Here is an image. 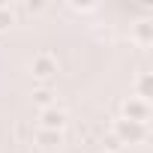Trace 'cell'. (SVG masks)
Instances as JSON below:
<instances>
[{
    "label": "cell",
    "instance_id": "cell-1",
    "mask_svg": "<svg viewBox=\"0 0 153 153\" xmlns=\"http://www.w3.org/2000/svg\"><path fill=\"white\" fill-rule=\"evenodd\" d=\"M114 138L120 144H141L147 138V126L144 123H135V120H117L114 123Z\"/></svg>",
    "mask_w": 153,
    "mask_h": 153
},
{
    "label": "cell",
    "instance_id": "cell-2",
    "mask_svg": "<svg viewBox=\"0 0 153 153\" xmlns=\"http://www.w3.org/2000/svg\"><path fill=\"white\" fill-rule=\"evenodd\" d=\"M57 69H60L57 57H51V54H45V51L30 60V72H33V78H39V81H51L54 75H57Z\"/></svg>",
    "mask_w": 153,
    "mask_h": 153
},
{
    "label": "cell",
    "instance_id": "cell-3",
    "mask_svg": "<svg viewBox=\"0 0 153 153\" xmlns=\"http://www.w3.org/2000/svg\"><path fill=\"white\" fill-rule=\"evenodd\" d=\"M123 120H135V123L147 126V120H150V102H144L138 96H129L123 102Z\"/></svg>",
    "mask_w": 153,
    "mask_h": 153
},
{
    "label": "cell",
    "instance_id": "cell-4",
    "mask_svg": "<svg viewBox=\"0 0 153 153\" xmlns=\"http://www.w3.org/2000/svg\"><path fill=\"white\" fill-rule=\"evenodd\" d=\"M39 120H42V129L63 132V126H66V111H63V108H57V105H51V108H45V111L39 114Z\"/></svg>",
    "mask_w": 153,
    "mask_h": 153
},
{
    "label": "cell",
    "instance_id": "cell-5",
    "mask_svg": "<svg viewBox=\"0 0 153 153\" xmlns=\"http://www.w3.org/2000/svg\"><path fill=\"white\" fill-rule=\"evenodd\" d=\"M36 144L42 150H57L63 144V132H54V129H39L36 132Z\"/></svg>",
    "mask_w": 153,
    "mask_h": 153
},
{
    "label": "cell",
    "instance_id": "cell-6",
    "mask_svg": "<svg viewBox=\"0 0 153 153\" xmlns=\"http://www.w3.org/2000/svg\"><path fill=\"white\" fill-rule=\"evenodd\" d=\"M132 36H135V42L138 45H150L153 42V21H138L135 27H132Z\"/></svg>",
    "mask_w": 153,
    "mask_h": 153
},
{
    "label": "cell",
    "instance_id": "cell-7",
    "mask_svg": "<svg viewBox=\"0 0 153 153\" xmlns=\"http://www.w3.org/2000/svg\"><path fill=\"white\" fill-rule=\"evenodd\" d=\"M33 105H39L42 111L51 108V105H57V102H54V90H51V87H39V90H33Z\"/></svg>",
    "mask_w": 153,
    "mask_h": 153
},
{
    "label": "cell",
    "instance_id": "cell-8",
    "mask_svg": "<svg viewBox=\"0 0 153 153\" xmlns=\"http://www.w3.org/2000/svg\"><path fill=\"white\" fill-rule=\"evenodd\" d=\"M135 96L150 102V72H141L138 78H135Z\"/></svg>",
    "mask_w": 153,
    "mask_h": 153
},
{
    "label": "cell",
    "instance_id": "cell-9",
    "mask_svg": "<svg viewBox=\"0 0 153 153\" xmlns=\"http://www.w3.org/2000/svg\"><path fill=\"white\" fill-rule=\"evenodd\" d=\"M15 24V15H12V6H6V3H0V33L3 30H9Z\"/></svg>",
    "mask_w": 153,
    "mask_h": 153
},
{
    "label": "cell",
    "instance_id": "cell-10",
    "mask_svg": "<svg viewBox=\"0 0 153 153\" xmlns=\"http://www.w3.org/2000/svg\"><path fill=\"white\" fill-rule=\"evenodd\" d=\"M117 150H120V141H117V138L111 135V138L105 141V153H117Z\"/></svg>",
    "mask_w": 153,
    "mask_h": 153
},
{
    "label": "cell",
    "instance_id": "cell-11",
    "mask_svg": "<svg viewBox=\"0 0 153 153\" xmlns=\"http://www.w3.org/2000/svg\"><path fill=\"white\" fill-rule=\"evenodd\" d=\"M72 9H75V12H87V9H93V6H90V3H72Z\"/></svg>",
    "mask_w": 153,
    "mask_h": 153
}]
</instances>
